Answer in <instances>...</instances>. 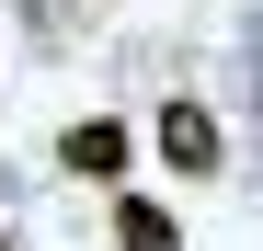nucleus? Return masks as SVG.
<instances>
[{
  "label": "nucleus",
  "mask_w": 263,
  "mask_h": 251,
  "mask_svg": "<svg viewBox=\"0 0 263 251\" xmlns=\"http://www.w3.org/2000/svg\"><path fill=\"white\" fill-rule=\"evenodd\" d=\"M160 160H172L183 183H206L217 160H229V149H217V126H206V103H172V114H160Z\"/></svg>",
  "instance_id": "1"
},
{
  "label": "nucleus",
  "mask_w": 263,
  "mask_h": 251,
  "mask_svg": "<svg viewBox=\"0 0 263 251\" xmlns=\"http://www.w3.org/2000/svg\"><path fill=\"white\" fill-rule=\"evenodd\" d=\"M58 160H69V172H92V183H115V172H126V126H103V114H92V126H69Z\"/></svg>",
  "instance_id": "2"
},
{
  "label": "nucleus",
  "mask_w": 263,
  "mask_h": 251,
  "mask_svg": "<svg viewBox=\"0 0 263 251\" xmlns=\"http://www.w3.org/2000/svg\"><path fill=\"white\" fill-rule=\"evenodd\" d=\"M115 240H126V251H172L183 228H172V205H149V194H115Z\"/></svg>",
  "instance_id": "3"
}]
</instances>
